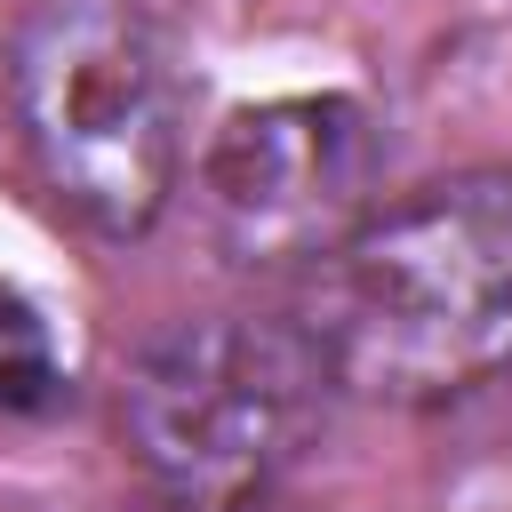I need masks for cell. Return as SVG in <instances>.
Instances as JSON below:
<instances>
[{"instance_id":"1","label":"cell","mask_w":512,"mask_h":512,"mask_svg":"<svg viewBox=\"0 0 512 512\" xmlns=\"http://www.w3.org/2000/svg\"><path fill=\"white\" fill-rule=\"evenodd\" d=\"M336 392L440 408L512 384V176H456L336 240L296 304Z\"/></svg>"},{"instance_id":"2","label":"cell","mask_w":512,"mask_h":512,"mask_svg":"<svg viewBox=\"0 0 512 512\" xmlns=\"http://www.w3.org/2000/svg\"><path fill=\"white\" fill-rule=\"evenodd\" d=\"M8 104L48 192L96 232H144L176 176L192 88L144 0H32L8 40Z\"/></svg>"},{"instance_id":"3","label":"cell","mask_w":512,"mask_h":512,"mask_svg":"<svg viewBox=\"0 0 512 512\" xmlns=\"http://www.w3.org/2000/svg\"><path fill=\"white\" fill-rule=\"evenodd\" d=\"M336 376L296 320L208 312L160 328L120 384V440L160 504L248 512L264 504L328 416Z\"/></svg>"},{"instance_id":"4","label":"cell","mask_w":512,"mask_h":512,"mask_svg":"<svg viewBox=\"0 0 512 512\" xmlns=\"http://www.w3.org/2000/svg\"><path fill=\"white\" fill-rule=\"evenodd\" d=\"M376 168L384 144L352 96H272L232 112L200 152V208L240 264H320L376 216Z\"/></svg>"},{"instance_id":"5","label":"cell","mask_w":512,"mask_h":512,"mask_svg":"<svg viewBox=\"0 0 512 512\" xmlns=\"http://www.w3.org/2000/svg\"><path fill=\"white\" fill-rule=\"evenodd\" d=\"M64 392V360L48 344V320L0 280V416H40Z\"/></svg>"},{"instance_id":"6","label":"cell","mask_w":512,"mask_h":512,"mask_svg":"<svg viewBox=\"0 0 512 512\" xmlns=\"http://www.w3.org/2000/svg\"><path fill=\"white\" fill-rule=\"evenodd\" d=\"M168 512H184V504H168Z\"/></svg>"}]
</instances>
